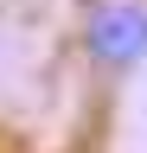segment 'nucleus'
<instances>
[{"label":"nucleus","mask_w":147,"mask_h":153,"mask_svg":"<svg viewBox=\"0 0 147 153\" xmlns=\"http://www.w3.org/2000/svg\"><path fill=\"white\" fill-rule=\"evenodd\" d=\"M70 45L96 76L141 70L147 64V0H83Z\"/></svg>","instance_id":"obj_1"}]
</instances>
